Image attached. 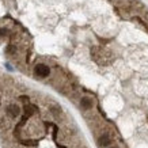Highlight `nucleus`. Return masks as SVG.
Returning a JSON list of instances; mask_svg holds the SVG:
<instances>
[{
  "label": "nucleus",
  "mask_w": 148,
  "mask_h": 148,
  "mask_svg": "<svg viewBox=\"0 0 148 148\" xmlns=\"http://www.w3.org/2000/svg\"><path fill=\"white\" fill-rule=\"evenodd\" d=\"M34 73H36L38 77H46V76H49L50 69L45 64H38V65H36V68H34Z\"/></svg>",
  "instance_id": "nucleus-1"
},
{
  "label": "nucleus",
  "mask_w": 148,
  "mask_h": 148,
  "mask_svg": "<svg viewBox=\"0 0 148 148\" xmlns=\"http://www.w3.org/2000/svg\"><path fill=\"white\" fill-rule=\"evenodd\" d=\"M7 113H8L10 117L16 118V117L19 116V113H21V109H19V106H16V105H8V108H7Z\"/></svg>",
  "instance_id": "nucleus-2"
},
{
  "label": "nucleus",
  "mask_w": 148,
  "mask_h": 148,
  "mask_svg": "<svg viewBox=\"0 0 148 148\" xmlns=\"http://www.w3.org/2000/svg\"><path fill=\"white\" fill-rule=\"evenodd\" d=\"M80 106L84 110H90L91 108H92V99H90V98H82V101H80Z\"/></svg>",
  "instance_id": "nucleus-3"
},
{
  "label": "nucleus",
  "mask_w": 148,
  "mask_h": 148,
  "mask_svg": "<svg viewBox=\"0 0 148 148\" xmlns=\"http://www.w3.org/2000/svg\"><path fill=\"white\" fill-rule=\"evenodd\" d=\"M98 143H99V145H102V147H106V145H109V144L112 143V140H110V137H109L108 135H103V136H101V137H99Z\"/></svg>",
  "instance_id": "nucleus-4"
}]
</instances>
